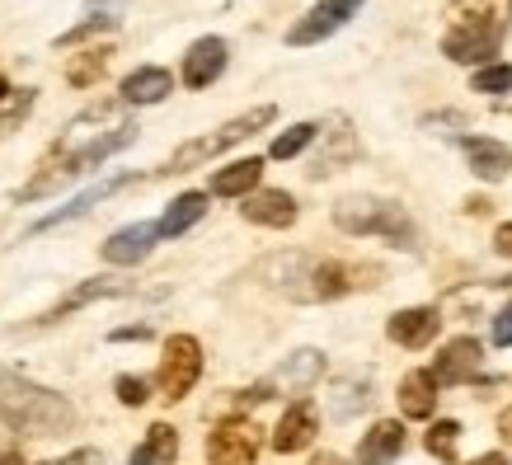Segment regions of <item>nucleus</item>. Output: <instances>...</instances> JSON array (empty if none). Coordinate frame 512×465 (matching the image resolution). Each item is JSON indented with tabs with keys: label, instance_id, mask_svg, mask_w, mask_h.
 I'll return each mask as SVG.
<instances>
[{
	"label": "nucleus",
	"instance_id": "1",
	"mask_svg": "<svg viewBox=\"0 0 512 465\" xmlns=\"http://www.w3.org/2000/svg\"><path fill=\"white\" fill-rule=\"evenodd\" d=\"M254 278L282 292L287 301H334V296H348L353 287H362L357 278H381V273L362 264L320 259L306 249H282V254H268L264 264L254 268Z\"/></svg>",
	"mask_w": 512,
	"mask_h": 465
},
{
	"label": "nucleus",
	"instance_id": "2",
	"mask_svg": "<svg viewBox=\"0 0 512 465\" xmlns=\"http://www.w3.org/2000/svg\"><path fill=\"white\" fill-rule=\"evenodd\" d=\"M512 0H451L447 33H442V57L456 66H489L508 38Z\"/></svg>",
	"mask_w": 512,
	"mask_h": 465
},
{
	"label": "nucleus",
	"instance_id": "3",
	"mask_svg": "<svg viewBox=\"0 0 512 465\" xmlns=\"http://www.w3.org/2000/svg\"><path fill=\"white\" fill-rule=\"evenodd\" d=\"M0 419L24 437H57L76 428V404L29 376L0 367Z\"/></svg>",
	"mask_w": 512,
	"mask_h": 465
},
{
	"label": "nucleus",
	"instance_id": "4",
	"mask_svg": "<svg viewBox=\"0 0 512 465\" xmlns=\"http://www.w3.org/2000/svg\"><path fill=\"white\" fill-rule=\"evenodd\" d=\"M334 226L348 235H386L400 249H414V221L400 202L372 198V193H353V198L334 202Z\"/></svg>",
	"mask_w": 512,
	"mask_h": 465
},
{
	"label": "nucleus",
	"instance_id": "5",
	"mask_svg": "<svg viewBox=\"0 0 512 465\" xmlns=\"http://www.w3.org/2000/svg\"><path fill=\"white\" fill-rule=\"evenodd\" d=\"M278 118V109L273 104H259V109H249V113H240V118H231V123H221L212 137H193V141H184L179 151L170 155V165L160 174H188V170H198V165H207L212 155H221L226 146H235V141H245V137H254V132H264L268 123Z\"/></svg>",
	"mask_w": 512,
	"mask_h": 465
},
{
	"label": "nucleus",
	"instance_id": "6",
	"mask_svg": "<svg viewBox=\"0 0 512 465\" xmlns=\"http://www.w3.org/2000/svg\"><path fill=\"white\" fill-rule=\"evenodd\" d=\"M123 127H127L123 99L90 104V109L80 113V118H71V123H66V132L57 137V146H52V160H71V155L90 151V146H99V141H109L113 132H123Z\"/></svg>",
	"mask_w": 512,
	"mask_h": 465
},
{
	"label": "nucleus",
	"instance_id": "7",
	"mask_svg": "<svg viewBox=\"0 0 512 465\" xmlns=\"http://www.w3.org/2000/svg\"><path fill=\"white\" fill-rule=\"evenodd\" d=\"M202 376V343L193 334H170L165 339V357H160L156 386L165 400H184Z\"/></svg>",
	"mask_w": 512,
	"mask_h": 465
},
{
	"label": "nucleus",
	"instance_id": "8",
	"mask_svg": "<svg viewBox=\"0 0 512 465\" xmlns=\"http://www.w3.org/2000/svg\"><path fill=\"white\" fill-rule=\"evenodd\" d=\"M320 376H325V353H320V348H301V353L287 357V362H282V367L268 376V381L249 386L240 400H245V404L273 400V390H287V395H306V390H311Z\"/></svg>",
	"mask_w": 512,
	"mask_h": 465
},
{
	"label": "nucleus",
	"instance_id": "9",
	"mask_svg": "<svg viewBox=\"0 0 512 465\" xmlns=\"http://www.w3.org/2000/svg\"><path fill=\"white\" fill-rule=\"evenodd\" d=\"M207 461L212 465H259V428L249 419H226L207 437Z\"/></svg>",
	"mask_w": 512,
	"mask_h": 465
},
{
	"label": "nucleus",
	"instance_id": "10",
	"mask_svg": "<svg viewBox=\"0 0 512 465\" xmlns=\"http://www.w3.org/2000/svg\"><path fill=\"white\" fill-rule=\"evenodd\" d=\"M315 137H320V155H315V165H311L315 179L343 170V165L357 155V132L348 118H329L325 127H315Z\"/></svg>",
	"mask_w": 512,
	"mask_h": 465
},
{
	"label": "nucleus",
	"instance_id": "11",
	"mask_svg": "<svg viewBox=\"0 0 512 465\" xmlns=\"http://www.w3.org/2000/svg\"><path fill=\"white\" fill-rule=\"evenodd\" d=\"M226 57H231L226 38H217V33L198 38V43L184 52V85H188V90H207V85L226 71Z\"/></svg>",
	"mask_w": 512,
	"mask_h": 465
},
{
	"label": "nucleus",
	"instance_id": "12",
	"mask_svg": "<svg viewBox=\"0 0 512 465\" xmlns=\"http://www.w3.org/2000/svg\"><path fill=\"white\" fill-rule=\"evenodd\" d=\"M245 207V221H254V226H268V231H287V226H296V198L292 193H282V188H254L249 198H240Z\"/></svg>",
	"mask_w": 512,
	"mask_h": 465
},
{
	"label": "nucleus",
	"instance_id": "13",
	"mask_svg": "<svg viewBox=\"0 0 512 465\" xmlns=\"http://www.w3.org/2000/svg\"><path fill=\"white\" fill-rule=\"evenodd\" d=\"M127 292H132V282H123V278H90V282H80V287H71L47 315H38V325H57V320L94 306V301H109V296H127Z\"/></svg>",
	"mask_w": 512,
	"mask_h": 465
},
{
	"label": "nucleus",
	"instance_id": "14",
	"mask_svg": "<svg viewBox=\"0 0 512 465\" xmlns=\"http://www.w3.org/2000/svg\"><path fill=\"white\" fill-rule=\"evenodd\" d=\"M475 372H480V339H470V334L451 339L447 348H442V357L433 362L437 386H461V381H470Z\"/></svg>",
	"mask_w": 512,
	"mask_h": 465
},
{
	"label": "nucleus",
	"instance_id": "15",
	"mask_svg": "<svg viewBox=\"0 0 512 465\" xmlns=\"http://www.w3.org/2000/svg\"><path fill=\"white\" fill-rule=\"evenodd\" d=\"M156 226L151 221H137V226H123V231H113L109 240H104V259H109L113 268H132L141 264L151 249H156Z\"/></svg>",
	"mask_w": 512,
	"mask_h": 465
},
{
	"label": "nucleus",
	"instance_id": "16",
	"mask_svg": "<svg viewBox=\"0 0 512 465\" xmlns=\"http://www.w3.org/2000/svg\"><path fill=\"white\" fill-rule=\"evenodd\" d=\"M437 329H442V315H437L433 306H409L400 310V315H390L386 334L400 348H428V343L437 339Z\"/></svg>",
	"mask_w": 512,
	"mask_h": 465
},
{
	"label": "nucleus",
	"instance_id": "17",
	"mask_svg": "<svg viewBox=\"0 0 512 465\" xmlns=\"http://www.w3.org/2000/svg\"><path fill=\"white\" fill-rule=\"evenodd\" d=\"M315 433H320V419H315V409L306 400H296L287 414L278 419V428H273V451H282V456H292V451H306L315 442Z\"/></svg>",
	"mask_w": 512,
	"mask_h": 465
},
{
	"label": "nucleus",
	"instance_id": "18",
	"mask_svg": "<svg viewBox=\"0 0 512 465\" xmlns=\"http://www.w3.org/2000/svg\"><path fill=\"white\" fill-rule=\"evenodd\" d=\"M367 404H372V372H348L329 386V419L348 423V419H357Z\"/></svg>",
	"mask_w": 512,
	"mask_h": 465
},
{
	"label": "nucleus",
	"instance_id": "19",
	"mask_svg": "<svg viewBox=\"0 0 512 465\" xmlns=\"http://www.w3.org/2000/svg\"><path fill=\"white\" fill-rule=\"evenodd\" d=\"M461 146H466V160H470V174H475V179H484V184L508 179L512 151L503 146V141H494V137H466Z\"/></svg>",
	"mask_w": 512,
	"mask_h": 465
},
{
	"label": "nucleus",
	"instance_id": "20",
	"mask_svg": "<svg viewBox=\"0 0 512 465\" xmlns=\"http://www.w3.org/2000/svg\"><path fill=\"white\" fill-rule=\"evenodd\" d=\"M404 451V423L381 419L372 423V433H362L357 442V465H390Z\"/></svg>",
	"mask_w": 512,
	"mask_h": 465
},
{
	"label": "nucleus",
	"instance_id": "21",
	"mask_svg": "<svg viewBox=\"0 0 512 465\" xmlns=\"http://www.w3.org/2000/svg\"><path fill=\"white\" fill-rule=\"evenodd\" d=\"M127 184H137V174H118V179H104V184H94V188H85L80 198H71L66 207H57L52 217H43L33 231H52V226H62V221H76V217H85L94 202H104L109 193H118V188H127Z\"/></svg>",
	"mask_w": 512,
	"mask_h": 465
},
{
	"label": "nucleus",
	"instance_id": "22",
	"mask_svg": "<svg viewBox=\"0 0 512 465\" xmlns=\"http://www.w3.org/2000/svg\"><path fill=\"white\" fill-rule=\"evenodd\" d=\"M259 179H264V160L249 155V160H235V165L212 174V193H217V198H249V193L259 188Z\"/></svg>",
	"mask_w": 512,
	"mask_h": 465
},
{
	"label": "nucleus",
	"instance_id": "23",
	"mask_svg": "<svg viewBox=\"0 0 512 465\" xmlns=\"http://www.w3.org/2000/svg\"><path fill=\"white\" fill-rule=\"evenodd\" d=\"M202 217H207V193H198V188H193V193H179V198L170 202V212L156 221V235L160 240H174V235L193 231Z\"/></svg>",
	"mask_w": 512,
	"mask_h": 465
},
{
	"label": "nucleus",
	"instance_id": "24",
	"mask_svg": "<svg viewBox=\"0 0 512 465\" xmlns=\"http://www.w3.org/2000/svg\"><path fill=\"white\" fill-rule=\"evenodd\" d=\"M170 90H174V76L165 66H137L123 80V104H160Z\"/></svg>",
	"mask_w": 512,
	"mask_h": 465
},
{
	"label": "nucleus",
	"instance_id": "25",
	"mask_svg": "<svg viewBox=\"0 0 512 465\" xmlns=\"http://www.w3.org/2000/svg\"><path fill=\"white\" fill-rule=\"evenodd\" d=\"M433 404H437V381L433 372H409L400 381V409L404 419H433Z\"/></svg>",
	"mask_w": 512,
	"mask_h": 465
},
{
	"label": "nucleus",
	"instance_id": "26",
	"mask_svg": "<svg viewBox=\"0 0 512 465\" xmlns=\"http://www.w3.org/2000/svg\"><path fill=\"white\" fill-rule=\"evenodd\" d=\"M174 461H179V433H174L170 423L146 428L141 447L132 451V465H174Z\"/></svg>",
	"mask_w": 512,
	"mask_h": 465
},
{
	"label": "nucleus",
	"instance_id": "27",
	"mask_svg": "<svg viewBox=\"0 0 512 465\" xmlns=\"http://www.w3.org/2000/svg\"><path fill=\"white\" fill-rule=\"evenodd\" d=\"M343 24L334 15H325V10H311V15L301 19V24H292L287 29V43L292 47H306V43H320V38H329V33H339Z\"/></svg>",
	"mask_w": 512,
	"mask_h": 465
},
{
	"label": "nucleus",
	"instance_id": "28",
	"mask_svg": "<svg viewBox=\"0 0 512 465\" xmlns=\"http://www.w3.org/2000/svg\"><path fill=\"white\" fill-rule=\"evenodd\" d=\"M456 442H461V423L437 419L433 433H428V456H437V461H456Z\"/></svg>",
	"mask_w": 512,
	"mask_h": 465
},
{
	"label": "nucleus",
	"instance_id": "29",
	"mask_svg": "<svg viewBox=\"0 0 512 465\" xmlns=\"http://www.w3.org/2000/svg\"><path fill=\"white\" fill-rule=\"evenodd\" d=\"M311 141H315V123H296V127H287V132L273 141V151L268 155H273V160H292V155H301Z\"/></svg>",
	"mask_w": 512,
	"mask_h": 465
},
{
	"label": "nucleus",
	"instance_id": "30",
	"mask_svg": "<svg viewBox=\"0 0 512 465\" xmlns=\"http://www.w3.org/2000/svg\"><path fill=\"white\" fill-rule=\"evenodd\" d=\"M512 90V66L508 62H489L475 71V94H508Z\"/></svg>",
	"mask_w": 512,
	"mask_h": 465
},
{
	"label": "nucleus",
	"instance_id": "31",
	"mask_svg": "<svg viewBox=\"0 0 512 465\" xmlns=\"http://www.w3.org/2000/svg\"><path fill=\"white\" fill-rule=\"evenodd\" d=\"M104 66H109V52H90V57H80V62H71V71H66V80L71 85H94V80L104 76Z\"/></svg>",
	"mask_w": 512,
	"mask_h": 465
},
{
	"label": "nucleus",
	"instance_id": "32",
	"mask_svg": "<svg viewBox=\"0 0 512 465\" xmlns=\"http://www.w3.org/2000/svg\"><path fill=\"white\" fill-rule=\"evenodd\" d=\"M29 104H33V90H15V94L5 90L0 94V132H10V127L29 113Z\"/></svg>",
	"mask_w": 512,
	"mask_h": 465
},
{
	"label": "nucleus",
	"instance_id": "33",
	"mask_svg": "<svg viewBox=\"0 0 512 465\" xmlns=\"http://www.w3.org/2000/svg\"><path fill=\"white\" fill-rule=\"evenodd\" d=\"M109 29H118V19H113V15H94V19H85V24H76V29H66L57 43L76 47V43H85V38H94V33H109Z\"/></svg>",
	"mask_w": 512,
	"mask_h": 465
},
{
	"label": "nucleus",
	"instance_id": "34",
	"mask_svg": "<svg viewBox=\"0 0 512 465\" xmlns=\"http://www.w3.org/2000/svg\"><path fill=\"white\" fill-rule=\"evenodd\" d=\"M118 400L127 404V409H137V404H146L151 400V386H146V381H141V376H118Z\"/></svg>",
	"mask_w": 512,
	"mask_h": 465
},
{
	"label": "nucleus",
	"instance_id": "35",
	"mask_svg": "<svg viewBox=\"0 0 512 465\" xmlns=\"http://www.w3.org/2000/svg\"><path fill=\"white\" fill-rule=\"evenodd\" d=\"M357 5H362V0H315V10H325V15H334L339 24H348V19L357 15Z\"/></svg>",
	"mask_w": 512,
	"mask_h": 465
},
{
	"label": "nucleus",
	"instance_id": "36",
	"mask_svg": "<svg viewBox=\"0 0 512 465\" xmlns=\"http://www.w3.org/2000/svg\"><path fill=\"white\" fill-rule=\"evenodd\" d=\"M494 343L498 348H512V306H503L494 315Z\"/></svg>",
	"mask_w": 512,
	"mask_h": 465
},
{
	"label": "nucleus",
	"instance_id": "37",
	"mask_svg": "<svg viewBox=\"0 0 512 465\" xmlns=\"http://www.w3.org/2000/svg\"><path fill=\"white\" fill-rule=\"evenodd\" d=\"M47 465H99V451H71L62 461H47Z\"/></svg>",
	"mask_w": 512,
	"mask_h": 465
},
{
	"label": "nucleus",
	"instance_id": "38",
	"mask_svg": "<svg viewBox=\"0 0 512 465\" xmlns=\"http://www.w3.org/2000/svg\"><path fill=\"white\" fill-rule=\"evenodd\" d=\"M494 245L503 249V254H512V221L508 226H498V235H494Z\"/></svg>",
	"mask_w": 512,
	"mask_h": 465
},
{
	"label": "nucleus",
	"instance_id": "39",
	"mask_svg": "<svg viewBox=\"0 0 512 465\" xmlns=\"http://www.w3.org/2000/svg\"><path fill=\"white\" fill-rule=\"evenodd\" d=\"M146 334H151V329H113L109 339L118 343V339H146Z\"/></svg>",
	"mask_w": 512,
	"mask_h": 465
},
{
	"label": "nucleus",
	"instance_id": "40",
	"mask_svg": "<svg viewBox=\"0 0 512 465\" xmlns=\"http://www.w3.org/2000/svg\"><path fill=\"white\" fill-rule=\"evenodd\" d=\"M311 465H348L343 456H334V451H320V456H311Z\"/></svg>",
	"mask_w": 512,
	"mask_h": 465
},
{
	"label": "nucleus",
	"instance_id": "41",
	"mask_svg": "<svg viewBox=\"0 0 512 465\" xmlns=\"http://www.w3.org/2000/svg\"><path fill=\"white\" fill-rule=\"evenodd\" d=\"M470 465H508V456H503V451H489V456H480V461H470Z\"/></svg>",
	"mask_w": 512,
	"mask_h": 465
},
{
	"label": "nucleus",
	"instance_id": "42",
	"mask_svg": "<svg viewBox=\"0 0 512 465\" xmlns=\"http://www.w3.org/2000/svg\"><path fill=\"white\" fill-rule=\"evenodd\" d=\"M498 428H503V433H512V404L503 409V414H498Z\"/></svg>",
	"mask_w": 512,
	"mask_h": 465
},
{
	"label": "nucleus",
	"instance_id": "43",
	"mask_svg": "<svg viewBox=\"0 0 512 465\" xmlns=\"http://www.w3.org/2000/svg\"><path fill=\"white\" fill-rule=\"evenodd\" d=\"M0 465H24V461H19L15 451H5V456H0Z\"/></svg>",
	"mask_w": 512,
	"mask_h": 465
},
{
	"label": "nucleus",
	"instance_id": "44",
	"mask_svg": "<svg viewBox=\"0 0 512 465\" xmlns=\"http://www.w3.org/2000/svg\"><path fill=\"white\" fill-rule=\"evenodd\" d=\"M0 94H5V80H0Z\"/></svg>",
	"mask_w": 512,
	"mask_h": 465
}]
</instances>
